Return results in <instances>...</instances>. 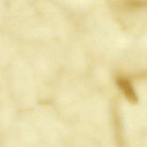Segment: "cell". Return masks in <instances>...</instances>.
<instances>
[{"label":"cell","instance_id":"1","mask_svg":"<svg viewBox=\"0 0 147 147\" xmlns=\"http://www.w3.org/2000/svg\"><path fill=\"white\" fill-rule=\"evenodd\" d=\"M117 82L118 86L122 89L126 97L130 100L136 102L137 100V96L130 82L123 78H119Z\"/></svg>","mask_w":147,"mask_h":147}]
</instances>
